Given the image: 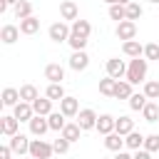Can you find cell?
<instances>
[{"mask_svg":"<svg viewBox=\"0 0 159 159\" xmlns=\"http://www.w3.org/2000/svg\"><path fill=\"white\" fill-rule=\"evenodd\" d=\"M37 97H40V92H37L35 84H22V87H20V99H22V102H30V104H32Z\"/></svg>","mask_w":159,"mask_h":159,"instance_id":"f1b7e54d","label":"cell"},{"mask_svg":"<svg viewBox=\"0 0 159 159\" xmlns=\"http://www.w3.org/2000/svg\"><path fill=\"white\" fill-rule=\"evenodd\" d=\"M12 117H15V119H20V122H30V119L35 117V109H32V104H30V102H20V104H15Z\"/></svg>","mask_w":159,"mask_h":159,"instance_id":"7c38bea8","label":"cell"},{"mask_svg":"<svg viewBox=\"0 0 159 159\" xmlns=\"http://www.w3.org/2000/svg\"><path fill=\"white\" fill-rule=\"evenodd\" d=\"M114 87H117V80H112V77L99 80V92H102L104 97H114Z\"/></svg>","mask_w":159,"mask_h":159,"instance_id":"d6a6232c","label":"cell"},{"mask_svg":"<svg viewBox=\"0 0 159 159\" xmlns=\"http://www.w3.org/2000/svg\"><path fill=\"white\" fill-rule=\"evenodd\" d=\"M32 109H35V114H40V117H50V114H52V99L37 97V99L32 102Z\"/></svg>","mask_w":159,"mask_h":159,"instance_id":"2e32d148","label":"cell"},{"mask_svg":"<svg viewBox=\"0 0 159 159\" xmlns=\"http://www.w3.org/2000/svg\"><path fill=\"white\" fill-rule=\"evenodd\" d=\"M12 154H15V152L10 149V144H2V147H0V159H10Z\"/></svg>","mask_w":159,"mask_h":159,"instance_id":"ab89813d","label":"cell"},{"mask_svg":"<svg viewBox=\"0 0 159 159\" xmlns=\"http://www.w3.org/2000/svg\"><path fill=\"white\" fill-rule=\"evenodd\" d=\"M45 97H47V99H52V102H55V99H57V102H62L67 94H65V87H62V84H50V87L45 89Z\"/></svg>","mask_w":159,"mask_h":159,"instance_id":"4dcf8cb0","label":"cell"},{"mask_svg":"<svg viewBox=\"0 0 159 159\" xmlns=\"http://www.w3.org/2000/svg\"><path fill=\"white\" fill-rule=\"evenodd\" d=\"M60 17L62 20H80V10H77V5L72 2V0H62L60 2Z\"/></svg>","mask_w":159,"mask_h":159,"instance_id":"30bf717a","label":"cell"},{"mask_svg":"<svg viewBox=\"0 0 159 159\" xmlns=\"http://www.w3.org/2000/svg\"><path fill=\"white\" fill-rule=\"evenodd\" d=\"M30 142L32 139H27L25 134H15V137H10V149L15 152V154H30Z\"/></svg>","mask_w":159,"mask_h":159,"instance_id":"9c48e42d","label":"cell"},{"mask_svg":"<svg viewBox=\"0 0 159 159\" xmlns=\"http://www.w3.org/2000/svg\"><path fill=\"white\" fill-rule=\"evenodd\" d=\"M147 70H149V60H144V57H134V60H129V65H127V82L129 84H139V82H144L147 80Z\"/></svg>","mask_w":159,"mask_h":159,"instance_id":"6da1fadb","label":"cell"},{"mask_svg":"<svg viewBox=\"0 0 159 159\" xmlns=\"http://www.w3.org/2000/svg\"><path fill=\"white\" fill-rule=\"evenodd\" d=\"M40 30V20L32 15V17H25V20H20V32L22 35H35Z\"/></svg>","mask_w":159,"mask_h":159,"instance_id":"d4e9b609","label":"cell"},{"mask_svg":"<svg viewBox=\"0 0 159 159\" xmlns=\"http://www.w3.org/2000/svg\"><path fill=\"white\" fill-rule=\"evenodd\" d=\"M144 60H159V45L157 42L144 45Z\"/></svg>","mask_w":159,"mask_h":159,"instance_id":"f35d334b","label":"cell"},{"mask_svg":"<svg viewBox=\"0 0 159 159\" xmlns=\"http://www.w3.org/2000/svg\"><path fill=\"white\" fill-rule=\"evenodd\" d=\"M124 144H127V149H144V134L142 132H129L127 137H124Z\"/></svg>","mask_w":159,"mask_h":159,"instance_id":"cb8c5ba5","label":"cell"},{"mask_svg":"<svg viewBox=\"0 0 159 159\" xmlns=\"http://www.w3.org/2000/svg\"><path fill=\"white\" fill-rule=\"evenodd\" d=\"M142 117H144V122H149V124L159 122V104L149 99V102H147V107L142 109Z\"/></svg>","mask_w":159,"mask_h":159,"instance_id":"7402d4cb","label":"cell"},{"mask_svg":"<svg viewBox=\"0 0 159 159\" xmlns=\"http://www.w3.org/2000/svg\"><path fill=\"white\" fill-rule=\"evenodd\" d=\"M60 112H62L65 117H77V114H80V102H77L75 97H65V99L60 102Z\"/></svg>","mask_w":159,"mask_h":159,"instance_id":"5bb4252c","label":"cell"},{"mask_svg":"<svg viewBox=\"0 0 159 159\" xmlns=\"http://www.w3.org/2000/svg\"><path fill=\"white\" fill-rule=\"evenodd\" d=\"M149 2H154V5H159V0H149Z\"/></svg>","mask_w":159,"mask_h":159,"instance_id":"bcb514c9","label":"cell"},{"mask_svg":"<svg viewBox=\"0 0 159 159\" xmlns=\"http://www.w3.org/2000/svg\"><path fill=\"white\" fill-rule=\"evenodd\" d=\"M65 119H67V117H65L62 112H52V114L47 117V122H50V129H52V132H62V129L67 127V122H65Z\"/></svg>","mask_w":159,"mask_h":159,"instance_id":"4316f807","label":"cell"},{"mask_svg":"<svg viewBox=\"0 0 159 159\" xmlns=\"http://www.w3.org/2000/svg\"><path fill=\"white\" fill-rule=\"evenodd\" d=\"M142 15H144V7H142L139 2H129V5H127V20L134 22V20H139Z\"/></svg>","mask_w":159,"mask_h":159,"instance_id":"d590c367","label":"cell"},{"mask_svg":"<svg viewBox=\"0 0 159 159\" xmlns=\"http://www.w3.org/2000/svg\"><path fill=\"white\" fill-rule=\"evenodd\" d=\"M55 154V147L47 144L45 139H32L30 142V157L32 159H50Z\"/></svg>","mask_w":159,"mask_h":159,"instance_id":"7a4b0ae2","label":"cell"},{"mask_svg":"<svg viewBox=\"0 0 159 159\" xmlns=\"http://www.w3.org/2000/svg\"><path fill=\"white\" fill-rule=\"evenodd\" d=\"M107 77H112V80L127 77V65H124V60H119V57L107 60Z\"/></svg>","mask_w":159,"mask_h":159,"instance_id":"5b68a950","label":"cell"},{"mask_svg":"<svg viewBox=\"0 0 159 159\" xmlns=\"http://www.w3.org/2000/svg\"><path fill=\"white\" fill-rule=\"evenodd\" d=\"M114 124H117V119H114L112 114H99V119H97V132L107 137V134L114 132Z\"/></svg>","mask_w":159,"mask_h":159,"instance_id":"9a60e30c","label":"cell"},{"mask_svg":"<svg viewBox=\"0 0 159 159\" xmlns=\"http://www.w3.org/2000/svg\"><path fill=\"white\" fill-rule=\"evenodd\" d=\"M104 2H107V5H117L119 0H104Z\"/></svg>","mask_w":159,"mask_h":159,"instance_id":"f6af8a7d","label":"cell"},{"mask_svg":"<svg viewBox=\"0 0 159 159\" xmlns=\"http://www.w3.org/2000/svg\"><path fill=\"white\" fill-rule=\"evenodd\" d=\"M129 2H134V0H119V5H124V7H127Z\"/></svg>","mask_w":159,"mask_h":159,"instance_id":"ee69618b","label":"cell"},{"mask_svg":"<svg viewBox=\"0 0 159 159\" xmlns=\"http://www.w3.org/2000/svg\"><path fill=\"white\" fill-rule=\"evenodd\" d=\"M97 112L94 109H89V107H84V109H80V114H77V124H80V129L82 132H87V129H97Z\"/></svg>","mask_w":159,"mask_h":159,"instance_id":"277c9868","label":"cell"},{"mask_svg":"<svg viewBox=\"0 0 159 159\" xmlns=\"http://www.w3.org/2000/svg\"><path fill=\"white\" fill-rule=\"evenodd\" d=\"M157 154H159V152H157Z\"/></svg>","mask_w":159,"mask_h":159,"instance_id":"7dc6e473","label":"cell"},{"mask_svg":"<svg viewBox=\"0 0 159 159\" xmlns=\"http://www.w3.org/2000/svg\"><path fill=\"white\" fill-rule=\"evenodd\" d=\"M144 149L147 152H159V134H147L144 137Z\"/></svg>","mask_w":159,"mask_h":159,"instance_id":"74e56055","label":"cell"},{"mask_svg":"<svg viewBox=\"0 0 159 159\" xmlns=\"http://www.w3.org/2000/svg\"><path fill=\"white\" fill-rule=\"evenodd\" d=\"M60 134H62V137H65V139L72 144V142H80V134H82V129H80V124H77V122H67V127H65Z\"/></svg>","mask_w":159,"mask_h":159,"instance_id":"603a6c76","label":"cell"},{"mask_svg":"<svg viewBox=\"0 0 159 159\" xmlns=\"http://www.w3.org/2000/svg\"><path fill=\"white\" fill-rule=\"evenodd\" d=\"M17 37H20V27H15V25H5V27L0 30V40H2L5 45H15Z\"/></svg>","mask_w":159,"mask_h":159,"instance_id":"ac0fdd59","label":"cell"},{"mask_svg":"<svg viewBox=\"0 0 159 159\" xmlns=\"http://www.w3.org/2000/svg\"><path fill=\"white\" fill-rule=\"evenodd\" d=\"M112 159H134V157H132V154H127V152L122 149V152H117V154H114Z\"/></svg>","mask_w":159,"mask_h":159,"instance_id":"b9f144b4","label":"cell"},{"mask_svg":"<svg viewBox=\"0 0 159 159\" xmlns=\"http://www.w3.org/2000/svg\"><path fill=\"white\" fill-rule=\"evenodd\" d=\"M70 27H72V35H77V37H82V40H87L89 32H92V25H89L87 20H75Z\"/></svg>","mask_w":159,"mask_h":159,"instance_id":"d6986e66","label":"cell"},{"mask_svg":"<svg viewBox=\"0 0 159 159\" xmlns=\"http://www.w3.org/2000/svg\"><path fill=\"white\" fill-rule=\"evenodd\" d=\"M22 99H20V89H15V87H5L2 89V104L5 107H15V104H20Z\"/></svg>","mask_w":159,"mask_h":159,"instance_id":"44dd1931","label":"cell"},{"mask_svg":"<svg viewBox=\"0 0 159 159\" xmlns=\"http://www.w3.org/2000/svg\"><path fill=\"white\" fill-rule=\"evenodd\" d=\"M70 67H72L75 72H82V70H87V67H89V55H87L84 50H80V52H72V57H70Z\"/></svg>","mask_w":159,"mask_h":159,"instance_id":"8fae6325","label":"cell"},{"mask_svg":"<svg viewBox=\"0 0 159 159\" xmlns=\"http://www.w3.org/2000/svg\"><path fill=\"white\" fill-rule=\"evenodd\" d=\"M134 92H132V84L127 80H117V87H114V97L117 99H129Z\"/></svg>","mask_w":159,"mask_h":159,"instance_id":"484cf974","label":"cell"},{"mask_svg":"<svg viewBox=\"0 0 159 159\" xmlns=\"http://www.w3.org/2000/svg\"><path fill=\"white\" fill-rule=\"evenodd\" d=\"M17 127H20V119H15L12 114L0 117V132H2L5 137H15V134H20V132H17Z\"/></svg>","mask_w":159,"mask_h":159,"instance_id":"ba28073f","label":"cell"},{"mask_svg":"<svg viewBox=\"0 0 159 159\" xmlns=\"http://www.w3.org/2000/svg\"><path fill=\"white\" fill-rule=\"evenodd\" d=\"M45 80H50V84H62L65 80V67L57 65V62H50L45 67Z\"/></svg>","mask_w":159,"mask_h":159,"instance_id":"52a82bcc","label":"cell"},{"mask_svg":"<svg viewBox=\"0 0 159 159\" xmlns=\"http://www.w3.org/2000/svg\"><path fill=\"white\" fill-rule=\"evenodd\" d=\"M122 52H124L127 57H132V60H134V57H142V55H144V47L139 45V40H129V42H124V45H122Z\"/></svg>","mask_w":159,"mask_h":159,"instance_id":"ffe728a7","label":"cell"},{"mask_svg":"<svg viewBox=\"0 0 159 159\" xmlns=\"http://www.w3.org/2000/svg\"><path fill=\"white\" fill-rule=\"evenodd\" d=\"M117 37L124 40V42L134 40V37H137V22H132V20H122V22L117 25Z\"/></svg>","mask_w":159,"mask_h":159,"instance_id":"8992f818","label":"cell"},{"mask_svg":"<svg viewBox=\"0 0 159 159\" xmlns=\"http://www.w3.org/2000/svg\"><path fill=\"white\" fill-rule=\"evenodd\" d=\"M144 94H147V99H159V80H147L144 82V89H142Z\"/></svg>","mask_w":159,"mask_h":159,"instance_id":"1f68e13d","label":"cell"},{"mask_svg":"<svg viewBox=\"0 0 159 159\" xmlns=\"http://www.w3.org/2000/svg\"><path fill=\"white\" fill-rule=\"evenodd\" d=\"M104 147H107L109 152H122L127 144H124V137H122V134L112 132V134H107V137H104Z\"/></svg>","mask_w":159,"mask_h":159,"instance_id":"e0dca14e","label":"cell"},{"mask_svg":"<svg viewBox=\"0 0 159 159\" xmlns=\"http://www.w3.org/2000/svg\"><path fill=\"white\" fill-rule=\"evenodd\" d=\"M15 17H17V20L32 17V2H27V0H20V2L15 5Z\"/></svg>","mask_w":159,"mask_h":159,"instance_id":"f546056e","label":"cell"},{"mask_svg":"<svg viewBox=\"0 0 159 159\" xmlns=\"http://www.w3.org/2000/svg\"><path fill=\"white\" fill-rule=\"evenodd\" d=\"M52 147H55V154H67V152H70V142H67L62 134L52 142Z\"/></svg>","mask_w":159,"mask_h":159,"instance_id":"8d00e7d4","label":"cell"},{"mask_svg":"<svg viewBox=\"0 0 159 159\" xmlns=\"http://www.w3.org/2000/svg\"><path fill=\"white\" fill-rule=\"evenodd\" d=\"M134 159H152V152H147V149H137V152H134Z\"/></svg>","mask_w":159,"mask_h":159,"instance_id":"60d3db41","label":"cell"},{"mask_svg":"<svg viewBox=\"0 0 159 159\" xmlns=\"http://www.w3.org/2000/svg\"><path fill=\"white\" fill-rule=\"evenodd\" d=\"M109 17L117 20V25H119L122 20H127V7L119 5V2H117V5H109Z\"/></svg>","mask_w":159,"mask_h":159,"instance_id":"e575fe53","label":"cell"},{"mask_svg":"<svg viewBox=\"0 0 159 159\" xmlns=\"http://www.w3.org/2000/svg\"><path fill=\"white\" fill-rule=\"evenodd\" d=\"M27 124H30V132H32L35 137H42V134L50 129V122H47V117H40V114H35V117H32Z\"/></svg>","mask_w":159,"mask_h":159,"instance_id":"4fadbf2b","label":"cell"},{"mask_svg":"<svg viewBox=\"0 0 159 159\" xmlns=\"http://www.w3.org/2000/svg\"><path fill=\"white\" fill-rule=\"evenodd\" d=\"M114 132H117V134H122V137H127L129 132H134V122H132V119L124 114V117H119V119H117V124H114Z\"/></svg>","mask_w":159,"mask_h":159,"instance_id":"83f0119b","label":"cell"},{"mask_svg":"<svg viewBox=\"0 0 159 159\" xmlns=\"http://www.w3.org/2000/svg\"><path fill=\"white\" fill-rule=\"evenodd\" d=\"M2 2H5V5H7V7H10V5H12V7H15V5H17V2H20V0H2Z\"/></svg>","mask_w":159,"mask_h":159,"instance_id":"7bdbcfd3","label":"cell"},{"mask_svg":"<svg viewBox=\"0 0 159 159\" xmlns=\"http://www.w3.org/2000/svg\"><path fill=\"white\" fill-rule=\"evenodd\" d=\"M47 35H50V40L52 42H67L70 40V35H72V27L67 25V22H52L50 25V30H47Z\"/></svg>","mask_w":159,"mask_h":159,"instance_id":"3957f363","label":"cell"},{"mask_svg":"<svg viewBox=\"0 0 159 159\" xmlns=\"http://www.w3.org/2000/svg\"><path fill=\"white\" fill-rule=\"evenodd\" d=\"M147 102H149V99H147V94H144V92H139V94H132V97H129V107H132L134 112H142V109L147 107Z\"/></svg>","mask_w":159,"mask_h":159,"instance_id":"836d02e7","label":"cell"}]
</instances>
